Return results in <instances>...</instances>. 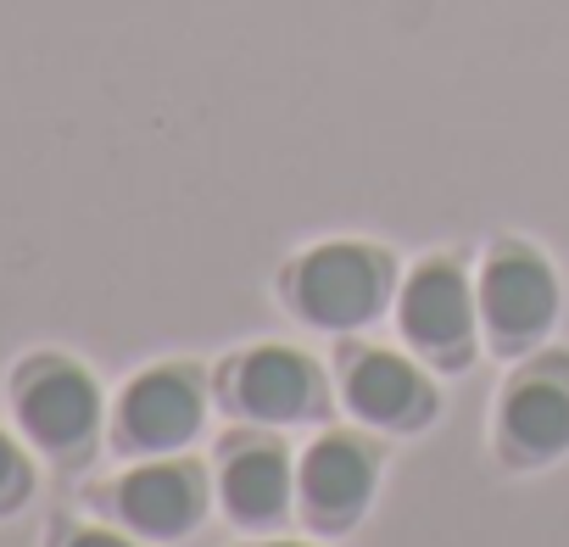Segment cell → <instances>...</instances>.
Listing matches in <instances>:
<instances>
[{"mask_svg": "<svg viewBox=\"0 0 569 547\" xmlns=\"http://www.w3.org/2000/svg\"><path fill=\"white\" fill-rule=\"evenodd\" d=\"M497 447L508 464L536 469L569 452V364L536 358L525 375L508 380L497 408Z\"/></svg>", "mask_w": 569, "mask_h": 547, "instance_id": "cell-8", "label": "cell"}, {"mask_svg": "<svg viewBox=\"0 0 569 547\" xmlns=\"http://www.w3.org/2000/svg\"><path fill=\"white\" fill-rule=\"evenodd\" d=\"M475 302H480V330L491 352L502 358L536 352L558 319V274L530 246H497L480 268Z\"/></svg>", "mask_w": 569, "mask_h": 547, "instance_id": "cell-2", "label": "cell"}, {"mask_svg": "<svg viewBox=\"0 0 569 547\" xmlns=\"http://www.w3.org/2000/svg\"><path fill=\"white\" fill-rule=\"evenodd\" d=\"M341 402L352 408L358 425L386 430V436H408V430H425L436 419V391H430L425 369L402 352H386V347H363L347 358Z\"/></svg>", "mask_w": 569, "mask_h": 547, "instance_id": "cell-9", "label": "cell"}, {"mask_svg": "<svg viewBox=\"0 0 569 547\" xmlns=\"http://www.w3.org/2000/svg\"><path fill=\"white\" fill-rule=\"evenodd\" d=\"M218 503L234 525L246 530H268L291 514L297 503V475H291V458L273 436H246L223 452L218 464Z\"/></svg>", "mask_w": 569, "mask_h": 547, "instance_id": "cell-11", "label": "cell"}, {"mask_svg": "<svg viewBox=\"0 0 569 547\" xmlns=\"http://www.w3.org/2000/svg\"><path fill=\"white\" fill-rule=\"evenodd\" d=\"M62 547H134L129 536H118V530H73Z\"/></svg>", "mask_w": 569, "mask_h": 547, "instance_id": "cell-13", "label": "cell"}, {"mask_svg": "<svg viewBox=\"0 0 569 547\" xmlns=\"http://www.w3.org/2000/svg\"><path fill=\"white\" fill-rule=\"evenodd\" d=\"M12 408H18L23 436L51 458L90 452V436L101 425V391L68 358H29L12 375Z\"/></svg>", "mask_w": 569, "mask_h": 547, "instance_id": "cell-4", "label": "cell"}, {"mask_svg": "<svg viewBox=\"0 0 569 547\" xmlns=\"http://www.w3.org/2000/svg\"><path fill=\"white\" fill-rule=\"evenodd\" d=\"M262 547H302V541H262Z\"/></svg>", "mask_w": 569, "mask_h": 547, "instance_id": "cell-14", "label": "cell"}, {"mask_svg": "<svg viewBox=\"0 0 569 547\" xmlns=\"http://www.w3.org/2000/svg\"><path fill=\"white\" fill-rule=\"evenodd\" d=\"M284 297L291 314L325 336H352L386 314L391 297V262L375 246L358 240H330L297 257V268L284 274Z\"/></svg>", "mask_w": 569, "mask_h": 547, "instance_id": "cell-1", "label": "cell"}, {"mask_svg": "<svg viewBox=\"0 0 569 547\" xmlns=\"http://www.w3.org/2000/svg\"><path fill=\"white\" fill-rule=\"evenodd\" d=\"M118 519L134 530V536H151V541H179L201 525L207 514V480L196 464L184 458H151L140 469H129L118 480Z\"/></svg>", "mask_w": 569, "mask_h": 547, "instance_id": "cell-10", "label": "cell"}, {"mask_svg": "<svg viewBox=\"0 0 569 547\" xmlns=\"http://www.w3.org/2000/svg\"><path fill=\"white\" fill-rule=\"evenodd\" d=\"M29 491H34L29 458H23V447H18L7 430H0V514L23 508V503H29Z\"/></svg>", "mask_w": 569, "mask_h": 547, "instance_id": "cell-12", "label": "cell"}, {"mask_svg": "<svg viewBox=\"0 0 569 547\" xmlns=\"http://www.w3.org/2000/svg\"><path fill=\"white\" fill-rule=\"evenodd\" d=\"M201 419H207L201 375L190 364H157V369L134 375L118 397V447L168 458L201 436Z\"/></svg>", "mask_w": 569, "mask_h": 547, "instance_id": "cell-5", "label": "cell"}, {"mask_svg": "<svg viewBox=\"0 0 569 547\" xmlns=\"http://www.w3.org/2000/svg\"><path fill=\"white\" fill-rule=\"evenodd\" d=\"M223 402L262 430L302 425L325 408V375L297 347H251L223 369Z\"/></svg>", "mask_w": 569, "mask_h": 547, "instance_id": "cell-6", "label": "cell"}, {"mask_svg": "<svg viewBox=\"0 0 569 547\" xmlns=\"http://www.w3.org/2000/svg\"><path fill=\"white\" fill-rule=\"evenodd\" d=\"M375 480H380V458L363 436H347V430L319 436L297 464V508L325 536L352 530L363 508L375 503Z\"/></svg>", "mask_w": 569, "mask_h": 547, "instance_id": "cell-7", "label": "cell"}, {"mask_svg": "<svg viewBox=\"0 0 569 547\" xmlns=\"http://www.w3.org/2000/svg\"><path fill=\"white\" fill-rule=\"evenodd\" d=\"M397 330L413 358L436 369H469L475 341H480V302L458 262L430 257L408 274L397 297Z\"/></svg>", "mask_w": 569, "mask_h": 547, "instance_id": "cell-3", "label": "cell"}]
</instances>
